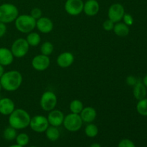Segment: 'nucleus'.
Masks as SVG:
<instances>
[{
  "instance_id": "40",
  "label": "nucleus",
  "mask_w": 147,
  "mask_h": 147,
  "mask_svg": "<svg viewBox=\"0 0 147 147\" xmlns=\"http://www.w3.org/2000/svg\"><path fill=\"white\" fill-rule=\"evenodd\" d=\"M30 147H37V146H30Z\"/></svg>"
},
{
  "instance_id": "20",
  "label": "nucleus",
  "mask_w": 147,
  "mask_h": 147,
  "mask_svg": "<svg viewBox=\"0 0 147 147\" xmlns=\"http://www.w3.org/2000/svg\"><path fill=\"white\" fill-rule=\"evenodd\" d=\"M115 34L119 37H126L129 34L130 29L128 25H126L123 22H117L115 23L114 27L113 29Z\"/></svg>"
},
{
  "instance_id": "12",
  "label": "nucleus",
  "mask_w": 147,
  "mask_h": 147,
  "mask_svg": "<svg viewBox=\"0 0 147 147\" xmlns=\"http://www.w3.org/2000/svg\"><path fill=\"white\" fill-rule=\"evenodd\" d=\"M54 24L50 18L47 17H41L36 20V28L39 32L44 34H47L53 31Z\"/></svg>"
},
{
  "instance_id": "39",
  "label": "nucleus",
  "mask_w": 147,
  "mask_h": 147,
  "mask_svg": "<svg viewBox=\"0 0 147 147\" xmlns=\"http://www.w3.org/2000/svg\"><path fill=\"white\" fill-rule=\"evenodd\" d=\"M1 89H2V88H1V83H0V91L1 90Z\"/></svg>"
},
{
  "instance_id": "8",
  "label": "nucleus",
  "mask_w": 147,
  "mask_h": 147,
  "mask_svg": "<svg viewBox=\"0 0 147 147\" xmlns=\"http://www.w3.org/2000/svg\"><path fill=\"white\" fill-rule=\"evenodd\" d=\"M49 122L47 117L42 115H37L31 118L30 126L32 131L37 133H43L49 126Z\"/></svg>"
},
{
  "instance_id": "25",
  "label": "nucleus",
  "mask_w": 147,
  "mask_h": 147,
  "mask_svg": "<svg viewBox=\"0 0 147 147\" xmlns=\"http://www.w3.org/2000/svg\"><path fill=\"white\" fill-rule=\"evenodd\" d=\"M17 136V129H14L11 126H9L4 129V132H3V136L4 139L7 141H12L16 139Z\"/></svg>"
},
{
  "instance_id": "18",
  "label": "nucleus",
  "mask_w": 147,
  "mask_h": 147,
  "mask_svg": "<svg viewBox=\"0 0 147 147\" xmlns=\"http://www.w3.org/2000/svg\"><path fill=\"white\" fill-rule=\"evenodd\" d=\"M14 55L11 50L7 47H0V64L1 65L8 66L14 61Z\"/></svg>"
},
{
  "instance_id": "9",
  "label": "nucleus",
  "mask_w": 147,
  "mask_h": 147,
  "mask_svg": "<svg viewBox=\"0 0 147 147\" xmlns=\"http://www.w3.org/2000/svg\"><path fill=\"white\" fill-rule=\"evenodd\" d=\"M125 14L124 7L121 4L115 3L111 4L108 10V17L113 23L121 22Z\"/></svg>"
},
{
  "instance_id": "17",
  "label": "nucleus",
  "mask_w": 147,
  "mask_h": 147,
  "mask_svg": "<svg viewBox=\"0 0 147 147\" xmlns=\"http://www.w3.org/2000/svg\"><path fill=\"white\" fill-rule=\"evenodd\" d=\"M80 116L83 123L85 122V123H90L94 121L95 119H96L97 112L94 108L87 106V107L83 108L82 111L80 112Z\"/></svg>"
},
{
  "instance_id": "27",
  "label": "nucleus",
  "mask_w": 147,
  "mask_h": 147,
  "mask_svg": "<svg viewBox=\"0 0 147 147\" xmlns=\"http://www.w3.org/2000/svg\"><path fill=\"white\" fill-rule=\"evenodd\" d=\"M53 50H54V46H53V43L50 42H45L40 47L41 54L44 55H50L53 53Z\"/></svg>"
},
{
  "instance_id": "29",
  "label": "nucleus",
  "mask_w": 147,
  "mask_h": 147,
  "mask_svg": "<svg viewBox=\"0 0 147 147\" xmlns=\"http://www.w3.org/2000/svg\"><path fill=\"white\" fill-rule=\"evenodd\" d=\"M118 147H136V145L130 139H123L119 142Z\"/></svg>"
},
{
  "instance_id": "11",
  "label": "nucleus",
  "mask_w": 147,
  "mask_h": 147,
  "mask_svg": "<svg viewBox=\"0 0 147 147\" xmlns=\"http://www.w3.org/2000/svg\"><path fill=\"white\" fill-rule=\"evenodd\" d=\"M50 65V59L49 56L42 54L37 55L32 60V66L37 71H44Z\"/></svg>"
},
{
  "instance_id": "7",
  "label": "nucleus",
  "mask_w": 147,
  "mask_h": 147,
  "mask_svg": "<svg viewBox=\"0 0 147 147\" xmlns=\"http://www.w3.org/2000/svg\"><path fill=\"white\" fill-rule=\"evenodd\" d=\"M30 45L26 39L18 38L13 42L11 47V51L14 57L22 58L28 53Z\"/></svg>"
},
{
  "instance_id": "26",
  "label": "nucleus",
  "mask_w": 147,
  "mask_h": 147,
  "mask_svg": "<svg viewBox=\"0 0 147 147\" xmlns=\"http://www.w3.org/2000/svg\"><path fill=\"white\" fill-rule=\"evenodd\" d=\"M136 111L139 115L143 116H147V98L142 99L138 101L136 104Z\"/></svg>"
},
{
  "instance_id": "34",
  "label": "nucleus",
  "mask_w": 147,
  "mask_h": 147,
  "mask_svg": "<svg viewBox=\"0 0 147 147\" xmlns=\"http://www.w3.org/2000/svg\"><path fill=\"white\" fill-rule=\"evenodd\" d=\"M7 26L6 24L0 22V37H2L7 32Z\"/></svg>"
},
{
  "instance_id": "15",
  "label": "nucleus",
  "mask_w": 147,
  "mask_h": 147,
  "mask_svg": "<svg viewBox=\"0 0 147 147\" xmlns=\"http://www.w3.org/2000/svg\"><path fill=\"white\" fill-rule=\"evenodd\" d=\"M15 109V103L9 98L0 99V113L3 116H9Z\"/></svg>"
},
{
  "instance_id": "1",
  "label": "nucleus",
  "mask_w": 147,
  "mask_h": 147,
  "mask_svg": "<svg viewBox=\"0 0 147 147\" xmlns=\"http://www.w3.org/2000/svg\"><path fill=\"white\" fill-rule=\"evenodd\" d=\"M22 80L23 78L20 72L17 70H9L4 72L0 78V83L3 89L8 92H14L20 88Z\"/></svg>"
},
{
  "instance_id": "16",
  "label": "nucleus",
  "mask_w": 147,
  "mask_h": 147,
  "mask_svg": "<svg viewBox=\"0 0 147 147\" xmlns=\"http://www.w3.org/2000/svg\"><path fill=\"white\" fill-rule=\"evenodd\" d=\"M100 4L97 0H87L84 3L83 12L88 17H93L98 13Z\"/></svg>"
},
{
  "instance_id": "24",
  "label": "nucleus",
  "mask_w": 147,
  "mask_h": 147,
  "mask_svg": "<svg viewBox=\"0 0 147 147\" xmlns=\"http://www.w3.org/2000/svg\"><path fill=\"white\" fill-rule=\"evenodd\" d=\"M85 134L89 138H94L98 134V129L94 123H88L85 128Z\"/></svg>"
},
{
  "instance_id": "33",
  "label": "nucleus",
  "mask_w": 147,
  "mask_h": 147,
  "mask_svg": "<svg viewBox=\"0 0 147 147\" xmlns=\"http://www.w3.org/2000/svg\"><path fill=\"white\" fill-rule=\"evenodd\" d=\"M139 81L137 78H136L135 76H129L126 78V83L128 86H134L137 83V82Z\"/></svg>"
},
{
  "instance_id": "32",
  "label": "nucleus",
  "mask_w": 147,
  "mask_h": 147,
  "mask_svg": "<svg viewBox=\"0 0 147 147\" xmlns=\"http://www.w3.org/2000/svg\"><path fill=\"white\" fill-rule=\"evenodd\" d=\"M122 20H123V23H125L129 27V26H131L134 24V18L130 14L125 13Z\"/></svg>"
},
{
  "instance_id": "21",
  "label": "nucleus",
  "mask_w": 147,
  "mask_h": 147,
  "mask_svg": "<svg viewBox=\"0 0 147 147\" xmlns=\"http://www.w3.org/2000/svg\"><path fill=\"white\" fill-rule=\"evenodd\" d=\"M45 132L47 139L50 142H56L58 140L60 136V131L57 129V127H55V126H49Z\"/></svg>"
},
{
  "instance_id": "23",
  "label": "nucleus",
  "mask_w": 147,
  "mask_h": 147,
  "mask_svg": "<svg viewBox=\"0 0 147 147\" xmlns=\"http://www.w3.org/2000/svg\"><path fill=\"white\" fill-rule=\"evenodd\" d=\"M69 108H70V111L71 113L80 114V112L84 108V106L81 100H78V99H75L70 102Z\"/></svg>"
},
{
  "instance_id": "37",
  "label": "nucleus",
  "mask_w": 147,
  "mask_h": 147,
  "mask_svg": "<svg viewBox=\"0 0 147 147\" xmlns=\"http://www.w3.org/2000/svg\"><path fill=\"white\" fill-rule=\"evenodd\" d=\"M142 83H143L144 84V86L147 88V74L145 76V77L144 78L143 82H142Z\"/></svg>"
},
{
  "instance_id": "22",
  "label": "nucleus",
  "mask_w": 147,
  "mask_h": 147,
  "mask_svg": "<svg viewBox=\"0 0 147 147\" xmlns=\"http://www.w3.org/2000/svg\"><path fill=\"white\" fill-rule=\"evenodd\" d=\"M26 40L28 42L30 47V46L31 47H37L41 42V37L38 33L31 32L28 33L27 37H26Z\"/></svg>"
},
{
  "instance_id": "5",
  "label": "nucleus",
  "mask_w": 147,
  "mask_h": 147,
  "mask_svg": "<svg viewBox=\"0 0 147 147\" xmlns=\"http://www.w3.org/2000/svg\"><path fill=\"white\" fill-rule=\"evenodd\" d=\"M83 123V122L80 114L70 113L65 116L63 124L67 131L70 132H76L81 129Z\"/></svg>"
},
{
  "instance_id": "14",
  "label": "nucleus",
  "mask_w": 147,
  "mask_h": 147,
  "mask_svg": "<svg viewBox=\"0 0 147 147\" xmlns=\"http://www.w3.org/2000/svg\"><path fill=\"white\" fill-rule=\"evenodd\" d=\"M75 60L74 55L70 52H63L57 57V64L62 68H67L73 64Z\"/></svg>"
},
{
  "instance_id": "36",
  "label": "nucleus",
  "mask_w": 147,
  "mask_h": 147,
  "mask_svg": "<svg viewBox=\"0 0 147 147\" xmlns=\"http://www.w3.org/2000/svg\"><path fill=\"white\" fill-rule=\"evenodd\" d=\"M90 147H102L101 145L98 143H93L90 145Z\"/></svg>"
},
{
  "instance_id": "2",
  "label": "nucleus",
  "mask_w": 147,
  "mask_h": 147,
  "mask_svg": "<svg viewBox=\"0 0 147 147\" xmlns=\"http://www.w3.org/2000/svg\"><path fill=\"white\" fill-rule=\"evenodd\" d=\"M30 119V115L27 111L22 109H15L9 116L8 122L10 126L17 130H20L29 126Z\"/></svg>"
},
{
  "instance_id": "19",
  "label": "nucleus",
  "mask_w": 147,
  "mask_h": 147,
  "mask_svg": "<svg viewBox=\"0 0 147 147\" xmlns=\"http://www.w3.org/2000/svg\"><path fill=\"white\" fill-rule=\"evenodd\" d=\"M133 87V94L136 100H139L146 98L147 94V88L142 82L139 80L137 83Z\"/></svg>"
},
{
  "instance_id": "31",
  "label": "nucleus",
  "mask_w": 147,
  "mask_h": 147,
  "mask_svg": "<svg viewBox=\"0 0 147 147\" xmlns=\"http://www.w3.org/2000/svg\"><path fill=\"white\" fill-rule=\"evenodd\" d=\"M115 23H113L111 20H110L109 19L105 20L103 23V28L104 29V30L106 31H111L113 30V27H114Z\"/></svg>"
},
{
  "instance_id": "28",
  "label": "nucleus",
  "mask_w": 147,
  "mask_h": 147,
  "mask_svg": "<svg viewBox=\"0 0 147 147\" xmlns=\"http://www.w3.org/2000/svg\"><path fill=\"white\" fill-rule=\"evenodd\" d=\"M15 139L16 142H17V144L23 147L27 146L29 142H30V137L25 133H21L20 134H18Z\"/></svg>"
},
{
  "instance_id": "4",
  "label": "nucleus",
  "mask_w": 147,
  "mask_h": 147,
  "mask_svg": "<svg viewBox=\"0 0 147 147\" xmlns=\"http://www.w3.org/2000/svg\"><path fill=\"white\" fill-rule=\"evenodd\" d=\"M15 27L22 33H30L36 27V20L30 14H21L14 21Z\"/></svg>"
},
{
  "instance_id": "3",
  "label": "nucleus",
  "mask_w": 147,
  "mask_h": 147,
  "mask_svg": "<svg viewBox=\"0 0 147 147\" xmlns=\"http://www.w3.org/2000/svg\"><path fill=\"white\" fill-rule=\"evenodd\" d=\"M19 16V9L14 4L4 3L0 5V22L9 24L15 21Z\"/></svg>"
},
{
  "instance_id": "30",
  "label": "nucleus",
  "mask_w": 147,
  "mask_h": 147,
  "mask_svg": "<svg viewBox=\"0 0 147 147\" xmlns=\"http://www.w3.org/2000/svg\"><path fill=\"white\" fill-rule=\"evenodd\" d=\"M30 15L33 17L34 19H35L36 20L40 19V17L42 16V11L38 7H34L30 11Z\"/></svg>"
},
{
  "instance_id": "10",
  "label": "nucleus",
  "mask_w": 147,
  "mask_h": 147,
  "mask_svg": "<svg viewBox=\"0 0 147 147\" xmlns=\"http://www.w3.org/2000/svg\"><path fill=\"white\" fill-rule=\"evenodd\" d=\"M84 2L83 0H67L64 8L66 12L71 16H78L83 11Z\"/></svg>"
},
{
  "instance_id": "13",
  "label": "nucleus",
  "mask_w": 147,
  "mask_h": 147,
  "mask_svg": "<svg viewBox=\"0 0 147 147\" xmlns=\"http://www.w3.org/2000/svg\"><path fill=\"white\" fill-rule=\"evenodd\" d=\"M64 118L65 116L61 111L53 109L48 113L47 119L50 126L58 127L63 124Z\"/></svg>"
},
{
  "instance_id": "35",
  "label": "nucleus",
  "mask_w": 147,
  "mask_h": 147,
  "mask_svg": "<svg viewBox=\"0 0 147 147\" xmlns=\"http://www.w3.org/2000/svg\"><path fill=\"white\" fill-rule=\"evenodd\" d=\"M4 72H5V71H4V66L1 65L0 64V78H1V76H3V74L4 73Z\"/></svg>"
},
{
  "instance_id": "38",
  "label": "nucleus",
  "mask_w": 147,
  "mask_h": 147,
  "mask_svg": "<svg viewBox=\"0 0 147 147\" xmlns=\"http://www.w3.org/2000/svg\"><path fill=\"white\" fill-rule=\"evenodd\" d=\"M9 147H23L22 146H20L18 144H14V145H11V146H9Z\"/></svg>"
},
{
  "instance_id": "6",
  "label": "nucleus",
  "mask_w": 147,
  "mask_h": 147,
  "mask_svg": "<svg viewBox=\"0 0 147 147\" xmlns=\"http://www.w3.org/2000/svg\"><path fill=\"white\" fill-rule=\"evenodd\" d=\"M57 103V98L55 93L51 90L44 92L40 100V107L45 111L50 112L55 109Z\"/></svg>"
}]
</instances>
